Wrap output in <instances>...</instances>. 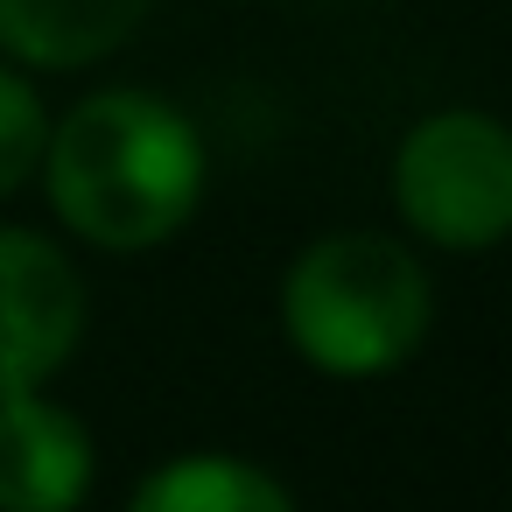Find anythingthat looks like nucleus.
I'll return each mask as SVG.
<instances>
[{
    "mask_svg": "<svg viewBox=\"0 0 512 512\" xmlns=\"http://www.w3.org/2000/svg\"><path fill=\"white\" fill-rule=\"evenodd\" d=\"M43 148H50V113H43L36 85L0 71V197H15L43 169Z\"/></svg>",
    "mask_w": 512,
    "mask_h": 512,
    "instance_id": "6e6552de",
    "label": "nucleus"
},
{
    "mask_svg": "<svg viewBox=\"0 0 512 512\" xmlns=\"http://www.w3.org/2000/svg\"><path fill=\"white\" fill-rule=\"evenodd\" d=\"M85 337V281L78 267L22 225H0V400L36 393L64 372Z\"/></svg>",
    "mask_w": 512,
    "mask_h": 512,
    "instance_id": "20e7f679",
    "label": "nucleus"
},
{
    "mask_svg": "<svg viewBox=\"0 0 512 512\" xmlns=\"http://www.w3.org/2000/svg\"><path fill=\"white\" fill-rule=\"evenodd\" d=\"M92 491V435L36 393L0 400V512H78Z\"/></svg>",
    "mask_w": 512,
    "mask_h": 512,
    "instance_id": "39448f33",
    "label": "nucleus"
},
{
    "mask_svg": "<svg viewBox=\"0 0 512 512\" xmlns=\"http://www.w3.org/2000/svg\"><path fill=\"white\" fill-rule=\"evenodd\" d=\"M43 183L57 218L106 253H148L204 197V141L155 92H92L50 127Z\"/></svg>",
    "mask_w": 512,
    "mask_h": 512,
    "instance_id": "f257e3e1",
    "label": "nucleus"
},
{
    "mask_svg": "<svg viewBox=\"0 0 512 512\" xmlns=\"http://www.w3.org/2000/svg\"><path fill=\"white\" fill-rule=\"evenodd\" d=\"M288 344L330 379H379L428 337V267L386 232H330L281 281Z\"/></svg>",
    "mask_w": 512,
    "mask_h": 512,
    "instance_id": "f03ea898",
    "label": "nucleus"
},
{
    "mask_svg": "<svg viewBox=\"0 0 512 512\" xmlns=\"http://www.w3.org/2000/svg\"><path fill=\"white\" fill-rule=\"evenodd\" d=\"M148 22V0H0V50L36 71L113 57Z\"/></svg>",
    "mask_w": 512,
    "mask_h": 512,
    "instance_id": "423d86ee",
    "label": "nucleus"
},
{
    "mask_svg": "<svg viewBox=\"0 0 512 512\" xmlns=\"http://www.w3.org/2000/svg\"><path fill=\"white\" fill-rule=\"evenodd\" d=\"M393 204L428 246H498L512 232V127L477 106L428 113L393 155Z\"/></svg>",
    "mask_w": 512,
    "mask_h": 512,
    "instance_id": "7ed1b4c3",
    "label": "nucleus"
},
{
    "mask_svg": "<svg viewBox=\"0 0 512 512\" xmlns=\"http://www.w3.org/2000/svg\"><path fill=\"white\" fill-rule=\"evenodd\" d=\"M127 512H295V498L260 463L197 449V456H169L162 470H148Z\"/></svg>",
    "mask_w": 512,
    "mask_h": 512,
    "instance_id": "0eeeda50",
    "label": "nucleus"
}]
</instances>
